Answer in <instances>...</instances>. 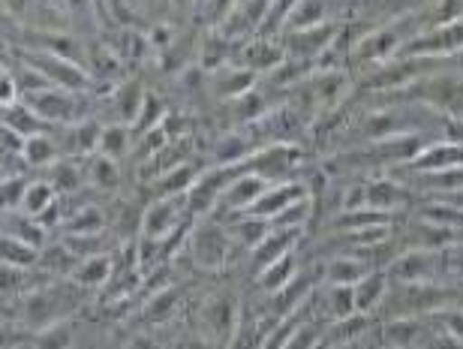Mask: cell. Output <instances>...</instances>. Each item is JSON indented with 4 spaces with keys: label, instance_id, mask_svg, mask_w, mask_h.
Segmentation results:
<instances>
[{
    "label": "cell",
    "instance_id": "obj_11",
    "mask_svg": "<svg viewBox=\"0 0 463 349\" xmlns=\"http://www.w3.org/2000/svg\"><path fill=\"white\" fill-rule=\"evenodd\" d=\"M460 166H463V145L449 142V139H430L406 166L392 169V172L421 174V172H446V169H460Z\"/></svg>",
    "mask_w": 463,
    "mask_h": 349
},
{
    "label": "cell",
    "instance_id": "obj_42",
    "mask_svg": "<svg viewBox=\"0 0 463 349\" xmlns=\"http://www.w3.org/2000/svg\"><path fill=\"white\" fill-rule=\"evenodd\" d=\"M442 274H446V280L463 283V241L442 250Z\"/></svg>",
    "mask_w": 463,
    "mask_h": 349
},
{
    "label": "cell",
    "instance_id": "obj_14",
    "mask_svg": "<svg viewBox=\"0 0 463 349\" xmlns=\"http://www.w3.org/2000/svg\"><path fill=\"white\" fill-rule=\"evenodd\" d=\"M307 196H310V190H307V184H304L301 178L298 181H280V184H271V187H268L262 196L256 199V205L250 208L247 214L262 217V220H274L277 214H283L289 205H295V202H301Z\"/></svg>",
    "mask_w": 463,
    "mask_h": 349
},
{
    "label": "cell",
    "instance_id": "obj_30",
    "mask_svg": "<svg viewBox=\"0 0 463 349\" xmlns=\"http://www.w3.org/2000/svg\"><path fill=\"white\" fill-rule=\"evenodd\" d=\"M79 262H81L79 256L61 241V244H45L43 247L36 269L45 271V274H52V278H54V274H70V278H72V271L79 269Z\"/></svg>",
    "mask_w": 463,
    "mask_h": 349
},
{
    "label": "cell",
    "instance_id": "obj_9",
    "mask_svg": "<svg viewBox=\"0 0 463 349\" xmlns=\"http://www.w3.org/2000/svg\"><path fill=\"white\" fill-rule=\"evenodd\" d=\"M367 190V208L385 211V214H401V211H412L419 205V193H415L410 184L401 178H367L364 181Z\"/></svg>",
    "mask_w": 463,
    "mask_h": 349
},
{
    "label": "cell",
    "instance_id": "obj_44",
    "mask_svg": "<svg viewBox=\"0 0 463 349\" xmlns=\"http://www.w3.org/2000/svg\"><path fill=\"white\" fill-rule=\"evenodd\" d=\"M238 0H205V18L211 27H220L223 24V18L235 9Z\"/></svg>",
    "mask_w": 463,
    "mask_h": 349
},
{
    "label": "cell",
    "instance_id": "obj_46",
    "mask_svg": "<svg viewBox=\"0 0 463 349\" xmlns=\"http://www.w3.org/2000/svg\"><path fill=\"white\" fill-rule=\"evenodd\" d=\"M24 145H27V139L22 133L4 127V154H24Z\"/></svg>",
    "mask_w": 463,
    "mask_h": 349
},
{
    "label": "cell",
    "instance_id": "obj_45",
    "mask_svg": "<svg viewBox=\"0 0 463 349\" xmlns=\"http://www.w3.org/2000/svg\"><path fill=\"white\" fill-rule=\"evenodd\" d=\"M172 349H220L214 341H211L208 335H202V332H187V335H181L178 341H175Z\"/></svg>",
    "mask_w": 463,
    "mask_h": 349
},
{
    "label": "cell",
    "instance_id": "obj_28",
    "mask_svg": "<svg viewBox=\"0 0 463 349\" xmlns=\"http://www.w3.org/2000/svg\"><path fill=\"white\" fill-rule=\"evenodd\" d=\"M85 178L94 184L97 190H115L120 187V166L118 160L106 157V154H90L85 157Z\"/></svg>",
    "mask_w": 463,
    "mask_h": 349
},
{
    "label": "cell",
    "instance_id": "obj_18",
    "mask_svg": "<svg viewBox=\"0 0 463 349\" xmlns=\"http://www.w3.org/2000/svg\"><path fill=\"white\" fill-rule=\"evenodd\" d=\"M388 287H392V280H388V274L383 269H373L367 274V278H361L355 283V307L358 314H370L373 316L379 307H383V301L388 296Z\"/></svg>",
    "mask_w": 463,
    "mask_h": 349
},
{
    "label": "cell",
    "instance_id": "obj_49",
    "mask_svg": "<svg viewBox=\"0 0 463 349\" xmlns=\"http://www.w3.org/2000/svg\"><path fill=\"white\" fill-rule=\"evenodd\" d=\"M165 4H169L172 9H178V13H187V9H190V4H193V0H165Z\"/></svg>",
    "mask_w": 463,
    "mask_h": 349
},
{
    "label": "cell",
    "instance_id": "obj_5",
    "mask_svg": "<svg viewBox=\"0 0 463 349\" xmlns=\"http://www.w3.org/2000/svg\"><path fill=\"white\" fill-rule=\"evenodd\" d=\"M70 305L63 298V289L54 280L43 283V287L31 289L27 296H22V319H27L31 325L49 328L54 323H63V316L70 314Z\"/></svg>",
    "mask_w": 463,
    "mask_h": 349
},
{
    "label": "cell",
    "instance_id": "obj_36",
    "mask_svg": "<svg viewBox=\"0 0 463 349\" xmlns=\"http://www.w3.org/2000/svg\"><path fill=\"white\" fill-rule=\"evenodd\" d=\"M58 196H61V193L54 190V184L49 178H33L31 187H27V196H24L22 211H24V214H31V217H40L43 211L49 208Z\"/></svg>",
    "mask_w": 463,
    "mask_h": 349
},
{
    "label": "cell",
    "instance_id": "obj_47",
    "mask_svg": "<svg viewBox=\"0 0 463 349\" xmlns=\"http://www.w3.org/2000/svg\"><path fill=\"white\" fill-rule=\"evenodd\" d=\"M127 349H160V346H156V341L151 335H136L133 341L127 344Z\"/></svg>",
    "mask_w": 463,
    "mask_h": 349
},
{
    "label": "cell",
    "instance_id": "obj_1",
    "mask_svg": "<svg viewBox=\"0 0 463 349\" xmlns=\"http://www.w3.org/2000/svg\"><path fill=\"white\" fill-rule=\"evenodd\" d=\"M18 61L31 63L36 72H43L45 79L52 81L54 88H67V90H90L94 79L85 70V63L61 58V54L52 52H31V49H13Z\"/></svg>",
    "mask_w": 463,
    "mask_h": 349
},
{
    "label": "cell",
    "instance_id": "obj_23",
    "mask_svg": "<svg viewBox=\"0 0 463 349\" xmlns=\"http://www.w3.org/2000/svg\"><path fill=\"white\" fill-rule=\"evenodd\" d=\"M112 271H115L112 256L94 253V256H85V259L79 262V269L72 271V283L81 289H97V287H103V283L112 280Z\"/></svg>",
    "mask_w": 463,
    "mask_h": 349
},
{
    "label": "cell",
    "instance_id": "obj_39",
    "mask_svg": "<svg viewBox=\"0 0 463 349\" xmlns=\"http://www.w3.org/2000/svg\"><path fill=\"white\" fill-rule=\"evenodd\" d=\"M31 181H33L31 174H13V178H4V211H22Z\"/></svg>",
    "mask_w": 463,
    "mask_h": 349
},
{
    "label": "cell",
    "instance_id": "obj_33",
    "mask_svg": "<svg viewBox=\"0 0 463 349\" xmlns=\"http://www.w3.org/2000/svg\"><path fill=\"white\" fill-rule=\"evenodd\" d=\"M165 121V103L156 94H145V103H142V112H138V118L133 121V139H142L145 133L156 130V127H163Z\"/></svg>",
    "mask_w": 463,
    "mask_h": 349
},
{
    "label": "cell",
    "instance_id": "obj_20",
    "mask_svg": "<svg viewBox=\"0 0 463 349\" xmlns=\"http://www.w3.org/2000/svg\"><path fill=\"white\" fill-rule=\"evenodd\" d=\"M226 229L232 235V241L247 247V250H253L265 241L268 235H271V223L262 217H253V214H235L226 220Z\"/></svg>",
    "mask_w": 463,
    "mask_h": 349
},
{
    "label": "cell",
    "instance_id": "obj_38",
    "mask_svg": "<svg viewBox=\"0 0 463 349\" xmlns=\"http://www.w3.org/2000/svg\"><path fill=\"white\" fill-rule=\"evenodd\" d=\"M70 344H72L70 323H54V325L43 328V332L36 335L33 349H70Z\"/></svg>",
    "mask_w": 463,
    "mask_h": 349
},
{
    "label": "cell",
    "instance_id": "obj_41",
    "mask_svg": "<svg viewBox=\"0 0 463 349\" xmlns=\"http://www.w3.org/2000/svg\"><path fill=\"white\" fill-rule=\"evenodd\" d=\"M433 325H439L442 332L455 335L458 341H463V307H449V310H439V314H430L428 316Z\"/></svg>",
    "mask_w": 463,
    "mask_h": 349
},
{
    "label": "cell",
    "instance_id": "obj_6",
    "mask_svg": "<svg viewBox=\"0 0 463 349\" xmlns=\"http://www.w3.org/2000/svg\"><path fill=\"white\" fill-rule=\"evenodd\" d=\"M392 283H424L446 280L442 274V250H401L385 269Z\"/></svg>",
    "mask_w": 463,
    "mask_h": 349
},
{
    "label": "cell",
    "instance_id": "obj_12",
    "mask_svg": "<svg viewBox=\"0 0 463 349\" xmlns=\"http://www.w3.org/2000/svg\"><path fill=\"white\" fill-rule=\"evenodd\" d=\"M271 187V181L259 178L253 172H241L235 181L229 184L226 193L217 202V211H223V217H235V214H247L250 208L256 205V199Z\"/></svg>",
    "mask_w": 463,
    "mask_h": 349
},
{
    "label": "cell",
    "instance_id": "obj_51",
    "mask_svg": "<svg viewBox=\"0 0 463 349\" xmlns=\"http://www.w3.org/2000/svg\"><path fill=\"white\" fill-rule=\"evenodd\" d=\"M385 349H394V346H385Z\"/></svg>",
    "mask_w": 463,
    "mask_h": 349
},
{
    "label": "cell",
    "instance_id": "obj_50",
    "mask_svg": "<svg viewBox=\"0 0 463 349\" xmlns=\"http://www.w3.org/2000/svg\"><path fill=\"white\" fill-rule=\"evenodd\" d=\"M328 349H355V346H328Z\"/></svg>",
    "mask_w": 463,
    "mask_h": 349
},
{
    "label": "cell",
    "instance_id": "obj_13",
    "mask_svg": "<svg viewBox=\"0 0 463 349\" xmlns=\"http://www.w3.org/2000/svg\"><path fill=\"white\" fill-rule=\"evenodd\" d=\"M301 235H304V229H271V235L250 250V274L256 278V274H262L271 262L283 259L286 253L298 250Z\"/></svg>",
    "mask_w": 463,
    "mask_h": 349
},
{
    "label": "cell",
    "instance_id": "obj_26",
    "mask_svg": "<svg viewBox=\"0 0 463 349\" xmlns=\"http://www.w3.org/2000/svg\"><path fill=\"white\" fill-rule=\"evenodd\" d=\"M109 103H115V115H118V124H127L133 127V121L142 112V103H145V90L138 81H120L115 88V94Z\"/></svg>",
    "mask_w": 463,
    "mask_h": 349
},
{
    "label": "cell",
    "instance_id": "obj_34",
    "mask_svg": "<svg viewBox=\"0 0 463 349\" xmlns=\"http://www.w3.org/2000/svg\"><path fill=\"white\" fill-rule=\"evenodd\" d=\"M129 148H133V130H129L127 124H109L103 130V139H99L97 154H106V157L120 160V157H127Z\"/></svg>",
    "mask_w": 463,
    "mask_h": 349
},
{
    "label": "cell",
    "instance_id": "obj_48",
    "mask_svg": "<svg viewBox=\"0 0 463 349\" xmlns=\"http://www.w3.org/2000/svg\"><path fill=\"white\" fill-rule=\"evenodd\" d=\"M433 199H442V202H449V205H455L463 211V190H455V193H446V196H433Z\"/></svg>",
    "mask_w": 463,
    "mask_h": 349
},
{
    "label": "cell",
    "instance_id": "obj_2",
    "mask_svg": "<svg viewBox=\"0 0 463 349\" xmlns=\"http://www.w3.org/2000/svg\"><path fill=\"white\" fill-rule=\"evenodd\" d=\"M232 244L235 241H232L226 223H217V220H205V223H199L196 229H193V235L187 238V247L193 253L196 269L211 271V274L223 271Z\"/></svg>",
    "mask_w": 463,
    "mask_h": 349
},
{
    "label": "cell",
    "instance_id": "obj_35",
    "mask_svg": "<svg viewBox=\"0 0 463 349\" xmlns=\"http://www.w3.org/2000/svg\"><path fill=\"white\" fill-rule=\"evenodd\" d=\"M103 226L106 217L94 205H81L76 214H70V220L61 229L67 235H103Z\"/></svg>",
    "mask_w": 463,
    "mask_h": 349
},
{
    "label": "cell",
    "instance_id": "obj_32",
    "mask_svg": "<svg viewBox=\"0 0 463 349\" xmlns=\"http://www.w3.org/2000/svg\"><path fill=\"white\" fill-rule=\"evenodd\" d=\"M326 301V316L328 323H335V319H344V316H352L358 314L355 307V287H328L326 296H319Z\"/></svg>",
    "mask_w": 463,
    "mask_h": 349
},
{
    "label": "cell",
    "instance_id": "obj_16",
    "mask_svg": "<svg viewBox=\"0 0 463 349\" xmlns=\"http://www.w3.org/2000/svg\"><path fill=\"white\" fill-rule=\"evenodd\" d=\"M256 72H250L244 67H238V63H226V67H220L214 72V79H211V88H214V94L220 99H226V103H235L238 97L250 94V90L256 88Z\"/></svg>",
    "mask_w": 463,
    "mask_h": 349
},
{
    "label": "cell",
    "instance_id": "obj_31",
    "mask_svg": "<svg viewBox=\"0 0 463 349\" xmlns=\"http://www.w3.org/2000/svg\"><path fill=\"white\" fill-rule=\"evenodd\" d=\"M232 108H235V121L238 124H256L259 118H265L268 112H271V103H268V97H265V90H259V88H253L250 94H244V97H238L235 103H229Z\"/></svg>",
    "mask_w": 463,
    "mask_h": 349
},
{
    "label": "cell",
    "instance_id": "obj_40",
    "mask_svg": "<svg viewBox=\"0 0 463 349\" xmlns=\"http://www.w3.org/2000/svg\"><path fill=\"white\" fill-rule=\"evenodd\" d=\"M301 0H274V6H271V15H268V22L262 27V33L259 36H277L283 31V24L289 22V15L295 13V6H298Z\"/></svg>",
    "mask_w": 463,
    "mask_h": 349
},
{
    "label": "cell",
    "instance_id": "obj_27",
    "mask_svg": "<svg viewBox=\"0 0 463 349\" xmlns=\"http://www.w3.org/2000/svg\"><path fill=\"white\" fill-rule=\"evenodd\" d=\"M202 172H196L193 166H187V163H181V166L169 169L165 174H160V178L154 181V193L156 199L163 196H187V193L193 190V184H196Z\"/></svg>",
    "mask_w": 463,
    "mask_h": 349
},
{
    "label": "cell",
    "instance_id": "obj_3",
    "mask_svg": "<svg viewBox=\"0 0 463 349\" xmlns=\"http://www.w3.org/2000/svg\"><path fill=\"white\" fill-rule=\"evenodd\" d=\"M406 58H458L463 54V18L421 31L401 52Z\"/></svg>",
    "mask_w": 463,
    "mask_h": 349
},
{
    "label": "cell",
    "instance_id": "obj_4",
    "mask_svg": "<svg viewBox=\"0 0 463 349\" xmlns=\"http://www.w3.org/2000/svg\"><path fill=\"white\" fill-rule=\"evenodd\" d=\"M344 24L346 22H328V24H319V27H307V31H280L277 33V40H280L286 58L317 61L322 52L337 42Z\"/></svg>",
    "mask_w": 463,
    "mask_h": 349
},
{
    "label": "cell",
    "instance_id": "obj_22",
    "mask_svg": "<svg viewBox=\"0 0 463 349\" xmlns=\"http://www.w3.org/2000/svg\"><path fill=\"white\" fill-rule=\"evenodd\" d=\"M4 127H9V130H15V133H22L24 139H31V136H40V133L58 130V127L45 124L43 118L36 115L31 106L24 103V99H18V103H13V106H6V108H4Z\"/></svg>",
    "mask_w": 463,
    "mask_h": 349
},
{
    "label": "cell",
    "instance_id": "obj_8",
    "mask_svg": "<svg viewBox=\"0 0 463 349\" xmlns=\"http://www.w3.org/2000/svg\"><path fill=\"white\" fill-rule=\"evenodd\" d=\"M199 325H202V335H208L217 346H229V341H235V335L241 328L238 301L232 296L208 298L199 310Z\"/></svg>",
    "mask_w": 463,
    "mask_h": 349
},
{
    "label": "cell",
    "instance_id": "obj_37",
    "mask_svg": "<svg viewBox=\"0 0 463 349\" xmlns=\"http://www.w3.org/2000/svg\"><path fill=\"white\" fill-rule=\"evenodd\" d=\"M36 262H40V250H36V247L4 235V265H13V269H36Z\"/></svg>",
    "mask_w": 463,
    "mask_h": 349
},
{
    "label": "cell",
    "instance_id": "obj_17",
    "mask_svg": "<svg viewBox=\"0 0 463 349\" xmlns=\"http://www.w3.org/2000/svg\"><path fill=\"white\" fill-rule=\"evenodd\" d=\"M4 235L6 238H18V241L43 250L45 238H49V229H45L40 220L24 214V211H4Z\"/></svg>",
    "mask_w": 463,
    "mask_h": 349
},
{
    "label": "cell",
    "instance_id": "obj_24",
    "mask_svg": "<svg viewBox=\"0 0 463 349\" xmlns=\"http://www.w3.org/2000/svg\"><path fill=\"white\" fill-rule=\"evenodd\" d=\"M22 157H24V163L31 169L49 172L54 163L63 157V151H61V145H58V139H54L52 133H40V136H31V139H27Z\"/></svg>",
    "mask_w": 463,
    "mask_h": 349
},
{
    "label": "cell",
    "instance_id": "obj_19",
    "mask_svg": "<svg viewBox=\"0 0 463 349\" xmlns=\"http://www.w3.org/2000/svg\"><path fill=\"white\" fill-rule=\"evenodd\" d=\"M298 250L295 253H286L283 259L271 262L262 274H256V289H262L265 296H277L283 287H289V283L295 280V274H298Z\"/></svg>",
    "mask_w": 463,
    "mask_h": 349
},
{
    "label": "cell",
    "instance_id": "obj_7",
    "mask_svg": "<svg viewBox=\"0 0 463 349\" xmlns=\"http://www.w3.org/2000/svg\"><path fill=\"white\" fill-rule=\"evenodd\" d=\"M190 214V205H187V196H163V199H154L151 205L142 211V235L151 238V241H165L175 229H178L184 220Z\"/></svg>",
    "mask_w": 463,
    "mask_h": 349
},
{
    "label": "cell",
    "instance_id": "obj_25",
    "mask_svg": "<svg viewBox=\"0 0 463 349\" xmlns=\"http://www.w3.org/2000/svg\"><path fill=\"white\" fill-rule=\"evenodd\" d=\"M184 301V289L181 287H165V289H156L147 296V305H145V319L151 325H163L169 323V319H175V310H178V305Z\"/></svg>",
    "mask_w": 463,
    "mask_h": 349
},
{
    "label": "cell",
    "instance_id": "obj_15",
    "mask_svg": "<svg viewBox=\"0 0 463 349\" xmlns=\"http://www.w3.org/2000/svg\"><path fill=\"white\" fill-rule=\"evenodd\" d=\"M373 271L367 259H361L355 253H340L331 256L328 262H322V283L328 287H355L361 278Z\"/></svg>",
    "mask_w": 463,
    "mask_h": 349
},
{
    "label": "cell",
    "instance_id": "obj_10",
    "mask_svg": "<svg viewBox=\"0 0 463 349\" xmlns=\"http://www.w3.org/2000/svg\"><path fill=\"white\" fill-rule=\"evenodd\" d=\"M283 61L286 52L277 36H253V40L238 42V54L232 58V63L256 72V76H271Z\"/></svg>",
    "mask_w": 463,
    "mask_h": 349
},
{
    "label": "cell",
    "instance_id": "obj_21",
    "mask_svg": "<svg viewBox=\"0 0 463 349\" xmlns=\"http://www.w3.org/2000/svg\"><path fill=\"white\" fill-rule=\"evenodd\" d=\"M370 314H352L344 319H335V323L326 325V341L328 346H355L358 337H364L370 332Z\"/></svg>",
    "mask_w": 463,
    "mask_h": 349
},
{
    "label": "cell",
    "instance_id": "obj_43",
    "mask_svg": "<svg viewBox=\"0 0 463 349\" xmlns=\"http://www.w3.org/2000/svg\"><path fill=\"white\" fill-rule=\"evenodd\" d=\"M424 319H428V316H424ZM428 323H430V319H428ZM419 349H463V341H458L455 335L442 332L439 325L433 328V323H430V332H428V337L421 341Z\"/></svg>",
    "mask_w": 463,
    "mask_h": 349
},
{
    "label": "cell",
    "instance_id": "obj_29",
    "mask_svg": "<svg viewBox=\"0 0 463 349\" xmlns=\"http://www.w3.org/2000/svg\"><path fill=\"white\" fill-rule=\"evenodd\" d=\"M45 178L54 184V190L61 193H76L81 184H85V163H79L76 157H61L54 166L45 172Z\"/></svg>",
    "mask_w": 463,
    "mask_h": 349
}]
</instances>
